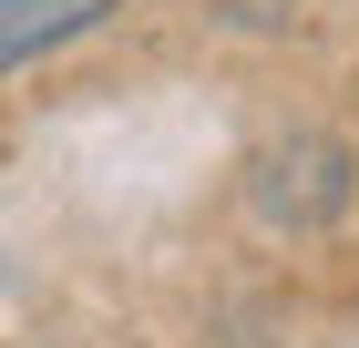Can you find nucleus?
<instances>
[{"label":"nucleus","mask_w":359,"mask_h":348,"mask_svg":"<svg viewBox=\"0 0 359 348\" xmlns=\"http://www.w3.org/2000/svg\"><path fill=\"white\" fill-rule=\"evenodd\" d=\"M359 205V144L329 123H287L236 164V215H247L267 246H318L339 236Z\"/></svg>","instance_id":"f257e3e1"},{"label":"nucleus","mask_w":359,"mask_h":348,"mask_svg":"<svg viewBox=\"0 0 359 348\" xmlns=\"http://www.w3.org/2000/svg\"><path fill=\"white\" fill-rule=\"evenodd\" d=\"M123 0H0V72H31V62L72 52L83 31H103Z\"/></svg>","instance_id":"f03ea898"}]
</instances>
